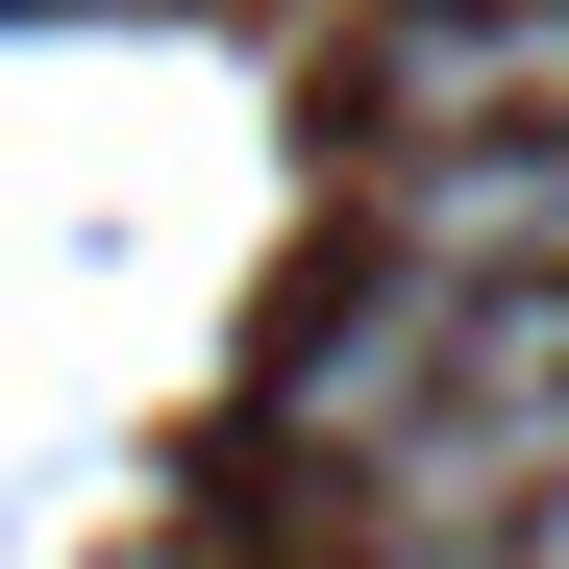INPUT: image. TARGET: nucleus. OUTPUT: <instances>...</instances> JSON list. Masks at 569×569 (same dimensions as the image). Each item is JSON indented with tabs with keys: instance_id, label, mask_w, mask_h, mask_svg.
<instances>
[{
	"instance_id": "1",
	"label": "nucleus",
	"mask_w": 569,
	"mask_h": 569,
	"mask_svg": "<svg viewBox=\"0 0 569 569\" xmlns=\"http://www.w3.org/2000/svg\"><path fill=\"white\" fill-rule=\"evenodd\" d=\"M347 100H371V173H421V149H520V124H569V0H397Z\"/></svg>"
},
{
	"instance_id": "2",
	"label": "nucleus",
	"mask_w": 569,
	"mask_h": 569,
	"mask_svg": "<svg viewBox=\"0 0 569 569\" xmlns=\"http://www.w3.org/2000/svg\"><path fill=\"white\" fill-rule=\"evenodd\" d=\"M371 223H397V272H421V298H520V272H569V124L371 173Z\"/></svg>"
}]
</instances>
